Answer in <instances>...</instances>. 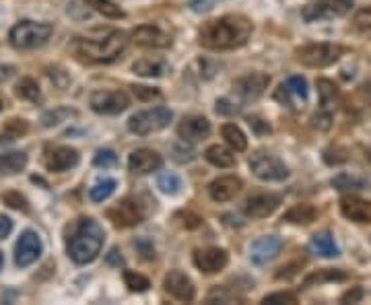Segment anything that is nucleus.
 <instances>
[{"mask_svg":"<svg viewBox=\"0 0 371 305\" xmlns=\"http://www.w3.org/2000/svg\"><path fill=\"white\" fill-rule=\"evenodd\" d=\"M15 93H17V97L25 99V101H39V97H42L39 85L33 79H21L15 87Z\"/></svg>","mask_w":371,"mask_h":305,"instance_id":"34","label":"nucleus"},{"mask_svg":"<svg viewBox=\"0 0 371 305\" xmlns=\"http://www.w3.org/2000/svg\"><path fill=\"white\" fill-rule=\"evenodd\" d=\"M275 99L291 110H301L310 99L308 81L303 77H289L285 83L279 85V89L275 91Z\"/></svg>","mask_w":371,"mask_h":305,"instance_id":"8","label":"nucleus"},{"mask_svg":"<svg viewBox=\"0 0 371 305\" xmlns=\"http://www.w3.org/2000/svg\"><path fill=\"white\" fill-rule=\"evenodd\" d=\"M172 120V110H168V108H153V110H144L134 113L128 120V130L132 135L146 137V135H153V132H159V130L168 128Z\"/></svg>","mask_w":371,"mask_h":305,"instance_id":"5","label":"nucleus"},{"mask_svg":"<svg viewBox=\"0 0 371 305\" xmlns=\"http://www.w3.org/2000/svg\"><path fill=\"white\" fill-rule=\"evenodd\" d=\"M172 153L173 159H175L177 163H190V161L196 159V151L190 149V147H186V140H184V144H173Z\"/></svg>","mask_w":371,"mask_h":305,"instance_id":"41","label":"nucleus"},{"mask_svg":"<svg viewBox=\"0 0 371 305\" xmlns=\"http://www.w3.org/2000/svg\"><path fill=\"white\" fill-rule=\"evenodd\" d=\"M229 254L223 248H204L194 251V264L204 275H215L227 266Z\"/></svg>","mask_w":371,"mask_h":305,"instance_id":"19","label":"nucleus"},{"mask_svg":"<svg viewBox=\"0 0 371 305\" xmlns=\"http://www.w3.org/2000/svg\"><path fill=\"white\" fill-rule=\"evenodd\" d=\"M248 122H250V126H252V130H254L256 135H270V130H272L268 122H264L262 118H256V116H252Z\"/></svg>","mask_w":371,"mask_h":305,"instance_id":"47","label":"nucleus"},{"mask_svg":"<svg viewBox=\"0 0 371 305\" xmlns=\"http://www.w3.org/2000/svg\"><path fill=\"white\" fill-rule=\"evenodd\" d=\"M2 200H4V204H8L11 208H17V211H25V213L29 211L25 196H21L19 192H6V194H2Z\"/></svg>","mask_w":371,"mask_h":305,"instance_id":"43","label":"nucleus"},{"mask_svg":"<svg viewBox=\"0 0 371 305\" xmlns=\"http://www.w3.org/2000/svg\"><path fill=\"white\" fill-rule=\"evenodd\" d=\"M157 188H159L163 194H170V196L180 194V190H182V180H180V175H175L172 171H165V173L159 175V180H157Z\"/></svg>","mask_w":371,"mask_h":305,"instance_id":"35","label":"nucleus"},{"mask_svg":"<svg viewBox=\"0 0 371 305\" xmlns=\"http://www.w3.org/2000/svg\"><path fill=\"white\" fill-rule=\"evenodd\" d=\"M241 186H244V182L237 175H221L208 184V196L215 202H227L239 194Z\"/></svg>","mask_w":371,"mask_h":305,"instance_id":"23","label":"nucleus"},{"mask_svg":"<svg viewBox=\"0 0 371 305\" xmlns=\"http://www.w3.org/2000/svg\"><path fill=\"white\" fill-rule=\"evenodd\" d=\"M0 110H2V104H0Z\"/></svg>","mask_w":371,"mask_h":305,"instance_id":"55","label":"nucleus"},{"mask_svg":"<svg viewBox=\"0 0 371 305\" xmlns=\"http://www.w3.org/2000/svg\"><path fill=\"white\" fill-rule=\"evenodd\" d=\"M341 54H343V48L334 44H310L295 52L297 60L308 68H326L334 64Z\"/></svg>","mask_w":371,"mask_h":305,"instance_id":"7","label":"nucleus"},{"mask_svg":"<svg viewBox=\"0 0 371 305\" xmlns=\"http://www.w3.org/2000/svg\"><path fill=\"white\" fill-rule=\"evenodd\" d=\"M361 297H363V289H359V287H355L353 291H346L343 297H341V301L346 304V301H351V304H355V301H361Z\"/></svg>","mask_w":371,"mask_h":305,"instance_id":"49","label":"nucleus"},{"mask_svg":"<svg viewBox=\"0 0 371 305\" xmlns=\"http://www.w3.org/2000/svg\"><path fill=\"white\" fill-rule=\"evenodd\" d=\"M175 219L182 223L186 229H196V227L202 225V219H200L196 213H192V211H182V213L175 215Z\"/></svg>","mask_w":371,"mask_h":305,"instance_id":"46","label":"nucleus"},{"mask_svg":"<svg viewBox=\"0 0 371 305\" xmlns=\"http://www.w3.org/2000/svg\"><path fill=\"white\" fill-rule=\"evenodd\" d=\"M124 282L132 293H144L151 287V280L141 273H134V270H124Z\"/></svg>","mask_w":371,"mask_h":305,"instance_id":"36","label":"nucleus"},{"mask_svg":"<svg viewBox=\"0 0 371 305\" xmlns=\"http://www.w3.org/2000/svg\"><path fill=\"white\" fill-rule=\"evenodd\" d=\"M252 23L250 19L241 15H225L221 19L208 21L200 29V46L206 50L215 52H225V50H235L248 44L252 35Z\"/></svg>","mask_w":371,"mask_h":305,"instance_id":"1","label":"nucleus"},{"mask_svg":"<svg viewBox=\"0 0 371 305\" xmlns=\"http://www.w3.org/2000/svg\"><path fill=\"white\" fill-rule=\"evenodd\" d=\"M239 108H233V104L229 99H219L217 101V113H237Z\"/></svg>","mask_w":371,"mask_h":305,"instance_id":"52","label":"nucleus"},{"mask_svg":"<svg viewBox=\"0 0 371 305\" xmlns=\"http://www.w3.org/2000/svg\"><path fill=\"white\" fill-rule=\"evenodd\" d=\"M103 242H106L103 227L95 219L87 217V219H79L77 227H75V233L68 239L66 250L75 264H89L99 256V251L103 248Z\"/></svg>","mask_w":371,"mask_h":305,"instance_id":"2","label":"nucleus"},{"mask_svg":"<svg viewBox=\"0 0 371 305\" xmlns=\"http://www.w3.org/2000/svg\"><path fill=\"white\" fill-rule=\"evenodd\" d=\"M130 37H132L134 44H139L143 48H159V50H163V48L172 46V35L165 33L163 29L157 27V25H141V27H137L130 33Z\"/></svg>","mask_w":371,"mask_h":305,"instance_id":"18","label":"nucleus"},{"mask_svg":"<svg viewBox=\"0 0 371 305\" xmlns=\"http://www.w3.org/2000/svg\"><path fill=\"white\" fill-rule=\"evenodd\" d=\"M315 217H317L315 206L308 204V202H301V204H295L287 211L283 215V221L293 223V225H310L315 221Z\"/></svg>","mask_w":371,"mask_h":305,"instance_id":"27","label":"nucleus"},{"mask_svg":"<svg viewBox=\"0 0 371 305\" xmlns=\"http://www.w3.org/2000/svg\"><path fill=\"white\" fill-rule=\"evenodd\" d=\"M353 0H314L303 8V19L308 23L322 21V19H334V17H343L351 11Z\"/></svg>","mask_w":371,"mask_h":305,"instance_id":"11","label":"nucleus"},{"mask_svg":"<svg viewBox=\"0 0 371 305\" xmlns=\"http://www.w3.org/2000/svg\"><path fill=\"white\" fill-rule=\"evenodd\" d=\"M262 304H266V305L297 304V295H295V293H287V291H281V293H272V295H266V297L262 299Z\"/></svg>","mask_w":371,"mask_h":305,"instance_id":"44","label":"nucleus"},{"mask_svg":"<svg viewBox=\"0 0 371 305\" xmlns=\"http://www.w3.org/2000/svg\"><path fill=\"white\" fill-rule=\"evenodd\" d=\"M79 151L73 147H46L44 151V167L48 171L62 173L79 166Z\"/></svg>","mask_w":371,"mask_h":305,"instance_id":"13","label":"nucleus"},{"mask_svg":"<svg viewBox=\"0 0 371 305\" xmlns=\"http://www.w3.org/2000/svg\"><path fill=\"white\" fill-rule=\"evenodd\" d=\"M204 159L215 167H233L235 166V155L223 144H213L204 151Z\"/></svg>","mask_w":371,"mask_h":305,"instance_id":"28","label":"nucleus"},{"mask_svg":"<svg viewBox=\"0 0 371 305\" xmlns=\"http://www.w3.org/2000/svg\"><path fill=\"white\" fill-rule=\"evenodd\" d=\"M89 106L91 110L97 111V113H103V116H115V113H122L124 110H128L130 106V99L124 91H118V89H99V91H93L91 93V99H89Z\"/></svg>","mask_w":371,"mask_h":305,"instance_id":"10","label":"nucleus"},{"mask_svg":"<svg viewBox=\"0 0 371 305\" xmlns=\"http://www.w3.org/2000/svg\"><path fill=\"white\" fill-rule=\"evenodd\" d=\"M52 25L50 23H35V21H21L11 29L8 39L11 46L17 50H35L42 48L52 37Z\"/></svg>","mask_w":371,"mask_h":305,"instance_id":"4","label":"nucleus"},{"mask_svg":"<svg viewBox=\"0 0 371 305\" xmlns=\"http://www.w3.org/2000/svg\"><path fill=\"white\" fill-rule=\"evenodd\" d=\"M2 266H4V256H2V251H0V270H2Z\"/></svg>","mask_w":371,"mask_h":305,"instance_id":"54","label":"nucleus"},{"mask_svg":"<svg viewBox=\"0 0 371 305\" xmlns=\"http://www.w3.org/2000/svg\"><path fill=\"white\" fill-rule=\"evenodd\" d=\"M353 27L359 29V31H371V6L370 8H361L353 17Z\"/></svg>","mask_w":371,"mask_h":305,"instance_id":"45","label":"nucleus"},{"mask_svg":"<svg viewBox=\"0 0 371 305\" xmlns=\"http://www.w3.org/2000/svg\"><path fill=\"white\" fill-rule=\"evenodd\" d=\"M11 231H13V219L6 217V215H0V239L8 237Z\"/></svg>","mask_w":371,"mask_h":305,"instance_id":"48","label":"nucleus"},{"mask_svg":"<svg viewBox=\"0 0 371 305\" xmlns=\"http://www.w3.org/2000/svg\"><path fill=\"white\" fill-rule=\"evenodd\" d=\"M268 83H270L268 75H264V73H252V75H246V77L237 79L233 83V91L244 101H256L258 97L264 95Z\"/></svg>","mask_w":371,"mask_h":305,"instance_id":"15","label":"nucleus"},{"mask_svg":"<svg viewBox=\"0 0 371 305\" xmlns=\"http://www.w3.org/2000/svg\"><path fill=\"white\" fill-rule=\"evenodd\" d=\"M93 166L103 167V169H110V167L118 166V155H115L112 149H99L93 157Z\"/></svg>","mask_w":371,"mask_h":305,"instance_id":"40","label":"nucleus"},{"mask_svg":"<svg viewBox=\"0 0 371 305\" xmlns=\"http://www.w3.org/2000/svg\"><path fill=\"white\" fill-rule=\"evenodd\" d=\"M281 248H283V242L277 235L258 237L250 246V260L256 266H266L268 262H272L281 254Z\"/></svg>","mask_w":371,"mask_h":305,"instance_id":"16","label":"nucleus"},{"mask_svg":"<svg viewBox=\"0 0 371 305\" xmlns=\"http://www.w3.org/2000/svg\"><path fill=\"white\" fill-rule=\"evenodd\" d=\"M27 166V155L23 151H15V153H4L0 155V173L13 175L23 171Z\"/></svg>","mask_w":371,"mask_h":305,"instance_id":"29","label":"nucleus"},{"mask_svg":"<svg viewBox=\"0 0 371 305\" xmlns=\"http://www.w3.org/2000/svg\"><path fill=\"white\" fill-rule=\"evenodd\" d=\"M221 135H223L225 142L231 147V151L241 153V151L248 149V139H246V135L241 132L239 126H235V124H225V126L221 128Z\"/></svg>","mask_w":371,"mask_h":305,"instance_id":"30","label":"nucleus"},{"mask_svg":"<svg viewBox=\"0 0 371 305\" xmlns=\"http://www.w3.org/2000/svg\"><path fill=\"white\" fill-rule=\"evenodd\" d=\"M346 273H343L341 268H324V270H317L314 275L303 280V287H312V285H320V282H328V280H344Z\"/></svg>","mask_w":371,"mask_h":305,"instance_id":"33","label":"nucleus"},{"mask_svg":"<svg viewBox=\"0 0 371 305\" xmlns=\"http://www.w3.org/2000/svg\"><path fill=\"white\" fill-rule=\"evenodd\" d=\"M128 46V35L124 31H110L106 37L99 39H75L73 52L79 60L91 64H110L120 58Z\"/></svg>","mask_w":371,"mask_h":305,"instance_id":"3","label":"nucleus"},{"mask_svg":"<svg viewBox=\"0 0 371 305\" xmlns=\"http://www.w3.org/2000/svg\"><path fill=\"white\" fill-rule=\"evenodd\" d=\"M341 213L348 221L370 223L371 221V202L359 196H343L341 198Z\"/></svg>","mask_w":371,"mask_h":305,"instance_id":"24","label":"nucleus"},{"mask_svg":"<svg viewBox=\"0 0 371 305\" xmlns=\"http://www.w3.org/2000/svg\"><path fill=\"white\" fill-rule=\"evenodd\" d=\"M248 166L258 180H264V182H283L289 178V167L279 157H275L266 151L252 153Z\"/></svg>","mask_w":371,"mask_h":305,"instance_id":"6","label":"nucleus"},{"mask_svg":"<svg viewBox=\"0 0 371 305\" xmlns=\"http://www.w3.org/2000/svg\"><path fill=\"white\" fill-rule=\"evenodd\" d=\"M134 246L143 251L144 258H149V260H151V258H155V248H153L146 239H139V242H134Z\"/></svg>","mask_w":371,"mask_h":305,"instance_id":"50","label":"nucleus"},{"mask_svg":"<svg viewBox=\"0 0 371 305\" xmlns=\"http://www.w3.org/2000/svg\"><path fill=\"white\" fill-rule=\"evenodd\" d=\"M281 204V196L279 194H256L250 196L246 200V215L250 219H264V217H270Z\"/></svg>","mask_w":371,"mask_h":305,"instance_id":"21","label":"nucleus"},{"mask_svg":"<svg viewBox=\"0 0 371 305\" xmlns=\"http://www.w3.org/2000/svg\"><path fill=\"white\" fill-rule=\"evenodd\" d=\"M163 287H165V291H168L172 297H175L177 301L190 304V301H194V297H196V289H194L192 278L188 277V275H184L182 270H170V273L165 275Z\"/></svg>","mask_w":371,"mask_h":305,"instance_id":"17","label":"nucleus"},{"mask_svg":"<svg viewBox=\"0 0 371 305\" xmlns=\"http://www.w3.org/2000/svg\"><path fill=\"white\" fill-rule=\"evenodd\" d=\"M29 130V124L25 120H19V118H13V120H8L6 124H4V128H2V132L6 135V137H11V139H19V137H23L25 132Z\"/></svg>","mask_w":371,"mask_h":305,"instance_id":"39","label":"nucleus"},{"mask_svg":"<svg viewBox=\"0 0 371 305\" xmlns=\"http://www.w3.org/2000/svg\"><path fill=\"white\" fill-rule=\"evenodd\" d=\"M310 250L317 254V256H322V258H337L341 254L334 237L328 231L315 233L314 237H312V242H310Z\"/></svg>","mask_w":371,"mask_h":305,"instance_id":"26","label":"nucleus"},{"mask_svg":"<svg viewBox=\"0 0 371 305\" xmlns=\"http://www.w3.org/2000/svg\"><path fill=\"white\" fill-rule=\"evenodd\" d=\"M317 93H320V113L314 116V122H322V128H328L330 126V118H332V111L337 110V104H339V89L337 85L328 79H317Z\"/></svg>","mask_w":371,"mask_h":305,"instance_id":"14","label":"nucleus"},{"mask_svg":"<svg viewBox=\"0 0 371 305\" xmlns=\"http://www.w3.org/2000/svg\"><path fill=\"white\" fill-rule=\"evenodd\" d=\"M132 70L141 77L159 79V77H165L172 70V66L163 58H141L132 64Z\"/></svg>","mask_w":371,"mask_h":305,"instance_id":"25","label":"nucleus"},{"mask_svg":"<svg viewBox=\"0 0 371 305\" xmlns=\"http://www.w3.org/2000/svg\"><path fill=\"white\" fill-rule=\"evenodd\" d=\"M108 264H112V266H122L124 264V258L120 256V251L115 248L108 254Z\"/></svg>","mask_w":371,"mask_h":305,"instance_id":"53","label":"nucleus"},{"mask_svg":"<svg viewBox=\"0 0 371 305\" xmlns=\"http://www.w3.org/2000/svg\"><path fill=\"white\" fill-rule=\"evenodd\" d=\"M108 219L114 223L120 229H128V227H137L144 221L146 213H144L143 204L134 198H124L118 204L108 208Z\"/></svg>","mask_w":371,"mask_h":305,"instance_id":"9","label":"nucleus"},{"mask_svg":"<svg viewBox=\"0 0 371 305\" xmlns=\"http://www.w3.org/2000/svg\"><path fill=\"white\" fill-rule=\"evenodd\" d=\"M190 6L194 13H206L213 8V2L210 0H190Z\"/></svg>","mask_w":371,"mask_h":305,"instance_id":"51","label":"nucleus"},{"mask_svg":"<svg viewBox=\"0 0 371 305\" xmlns=\"http://www.w3.org/2000/svg\"><path fill=\"white\" fill-rule=\"evenodd\" d=\"M161 166H163V157L153 149H137L128 157V169L132 173H139V175L153 173V171L161 169Z\"/></svg>","mask_w":371,"mask_h":305,"instance_id":"20","label":"nucleus"},{"mask_svg":"<svg viewBox=\"0 0 371 305\" xmlns=\"http://www.w3.org/2000/svg\"><path fill=\"white\" fill-rule=\"evenodd\" d=\"M73 116H77V111L68 110V108H58V110L46 111L44 118H42V122H44L46 128H52V126H56V124L64 122L66 118H73Z\"/></svg>","mask_w":371,"mask_h":305,"instance_id":"38","label":"nucleus"},{"mask_svg":"<svg viewBox=\"0 0 371 305\" xmlns=\"http://www.w3.org/2000/svg\"><path fill=\"white\" fill-rule=\"evenodd\" d=\"M85 2L93 11H97L99 15H103L108 19H122L124 17V11L112 0H85Z\"/></svg>","mask_w":371,"mask_h":305,"instance_id":"32","label":"nucleus"},{"mask_svg":"<svg viewBox=\"0 0 371 305\" xmlns=\"http://www.w3.org/2000/svg\"><path fill=\"white\" fill-rule=\"evenodd\" d=\"M132 93L137 95V99L141 101H153V99H161V91L155 87H143V85H134Z\"/></svg>","mask_w":371,"mask_h":305,"instance_id":"42","label":"nucleus"},{"mask_svg":"<svg viewBox=\"0 0 371 305\" xmlns=\"http://www.w3.org/2000/svg\"><path fill=\"white\" fill-rule=\"evenodd\" d=\"M42 251H44L42 237L35 231H23L15 246V264L21 268H27L33 262L39 260Z\"/></svg>","mask_w":371,"mask_h":305,"instance_id":"12","label":"nucleus"},{"mask_svg":"<svg viewBox=\"0 0 371 305\" xmlns=\"http://www.w3.org/2000/svg\"><path fill=\"white\" fill-rule=\"evenodd\" d=\"M177 135L186 142L206 139L210 135V122L204 116H186L177 126Z\"/></svg>","mask_w":371,"mask_h":305,"instance_id":"22","label":"nucleus"},{"mask_svg":"<svg viewBox=\"0 0 371 305\" xmlns=\"http://www.w3.org/2000/svg\"><path fill=\"white\" fill-rule=\"evenodd\" d=\"M115 186H118V182L112 180V178L99 180V182L89 190V198H91L93 202H103V200H108L110 196L114 194Z\"/></svg>","mask_w":371,"mask_h":305,"instance_id":"31","label":"nucleus"},{"mask_svg":"<svg viewBox=\"0 0 371 305\" xmlns=\"http://www.w3.org/2000/svg\"><path fill=\"white\" fill-rule=\"evenodd\" d=\"M332 186L337 190H363L365 188V180L357 178V175H348V173H341L332 180Z\"/></svg>","mask_w":371,"mask_h":305,"instance_id":"37","label":"nucleus"}]
</instances>
